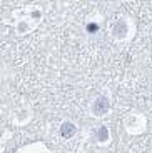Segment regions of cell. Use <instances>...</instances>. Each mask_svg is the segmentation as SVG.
<instances>
[{
	"label": "cell",
	"instance_id": "1",
	"mask_svg": "<svg viewBox=\"0 0 152 153\" xmlns=\"http://www.w3.org/2000/svg\"><path fill=\"white\" fill-rule=\"evenodd\" d=\"M107 110H109V102H107L105 98H97V102H95V105H94V113L102 115V113H105Z\"/></svg>",
	"mask_w": 152,
	"mask_h": 153
},
{
	"label": "cell",
	"instance_id": "2",
	"mask_svg": "<svg viewBox=\"0 0 152 153\" xmlns=\"http://www.w3.org/2000/svg\"><path fill=\"white\" fill-rule=\"evenodd\" d=\"M74 133H75V126H74L72 123H64V125L60 126V135L62 137L70 138Z\"/></svg>",
	"mask_w": 152,
	"mask_h": 153
},
{
	"label": "cell",
	"instance_id": "4",
	"mask_svg": "<svg viewBox=\"0 0 152 153\" xmlns=\"http://www.w3.org/2000/svg\"><path fill=\"white\" fill-rule=\"evenodd\" d=\"M97 25H95V23H90V25H87V30L90 32V33H94V32H97Z\"/></svg>",
	"mask_w": 152,
	"mask_h": 153
},
{
	"label": "cell",
	"instance_id": "3",
	"mask_svg": "<svg viewBox=\"0 0 152 153\" xmlns=\"http://www.w3.org/2000/svg\"><path fill=\"white\" fill-rule=\"evenodd\" d=\"M99 138L102 140V142H104V140H107V128H105V126H100V128H99Z\"/></svg>",
	"mask_w": 152,
	"mask_h": 153
}]
</instances>
